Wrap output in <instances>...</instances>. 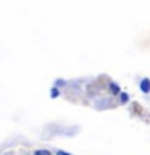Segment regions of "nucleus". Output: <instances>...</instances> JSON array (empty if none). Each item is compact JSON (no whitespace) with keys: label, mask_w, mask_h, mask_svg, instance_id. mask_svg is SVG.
I'll return each mask as SVG.
<instances>
[{"label":"nucleus","mask_w":150,"mask_h":155,"mask_svg":"<svg viewBox=\"0 0 150 155\" xmlns=\"http://www.w3.org/2000/svg\"><path fill=\"white\" fill-rule=\"evenodd\" d=\"M140 91H142L144 94H148L150 92V79L148 78H144V79L140 81Z\"/></svg>","instance_id":"f257e3e1"},{"label":"nucleus","mask_w":150,"mask_h":155,"mask_svg":"<svg viewBox=\"0 0 150 155\" xmlns=\"http://www.w3.org/2000/svg\"><path fill=\"white\" fill-rule=\"evenodd\" d=\"M110 89H111V92L113 94H119V87L115 84V82H110Z\"/></svg>","instance_id":"f03ea898"},{"label":"nucleus","mask_w":150,"mask_h":155,"mask_svg":"<svg viewBox=\"0 0 150 155\" xmlns=\"http://www.w3.org/2000/svg\"><path fill=\"white\" fill-rule=\"evenodd\" d=\"M58 95H60V89H58V87H53L52 92H50V97H52V99H55V97H58Z\"/></svg>","instance_id":"7ed1b4c3"},{"label":"nucleus","mask_w":150,"mask_h":155,"mask_svg":"<svg viewBox=\"0 0 150 155\" xmlns=\"http://www.w3.org/2000/svg\"><path fill=\"white\" fill-rule=\"evenodd\" d=\"M119 99H121V102H123V104H126V102L129 100V97H128V94H124V92H121Z\"/></svg>","instance_id":"20e7f679"},{"label":"nucleus","mask_w":150,"mask_h":155,"mask_svg":"<svg viewBox=\"0 0 150 155\" xmlns=\"http://www.w3.org/2000/svg\"><path fill=\"white\" fill-rule=\"evenodd\" d=\"M36 155H50V152L48 150H37Z\"/></svg>","instance_id":"39448f33"},{"label":"nucleus","mask_w":150,"mask_h":155,"mask_svg":"<svg viewBox=\"0 0 150 155\" xmlns=\"http://www.w3.org/2000/svg\"><path fill=\"white\" fill-rule=\"evenodd\" d=\"M57 155H70V153H66V152H63V150H58Z\"/></svg>","instance_id":"423d86ee"}]
</instances>
